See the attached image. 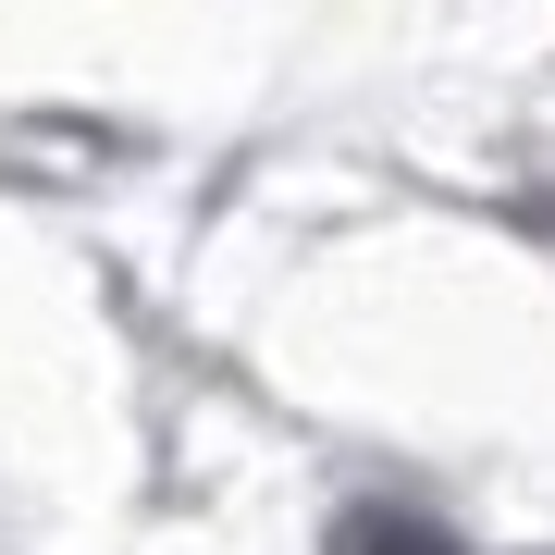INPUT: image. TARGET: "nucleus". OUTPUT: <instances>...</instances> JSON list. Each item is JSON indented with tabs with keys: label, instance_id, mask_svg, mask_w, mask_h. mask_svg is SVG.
I'll use <instances>...</instances> for the list:
<instances>
[{
	"label": "nucleus",
	"instance_id": "f257e3e1",
	"mask_svg": "<svg viewBox=\"0 0 555 555\" xmlns=\"http://www.w3.org/2000/svg\"><path fill=\"white\" fill-rule=\"evenodd\" d=\"M321 555H456V531H433L420 506H346Z\"/></svg>",
	"mask_w": 555,
	"mask_h": 555
}]
</instances>
